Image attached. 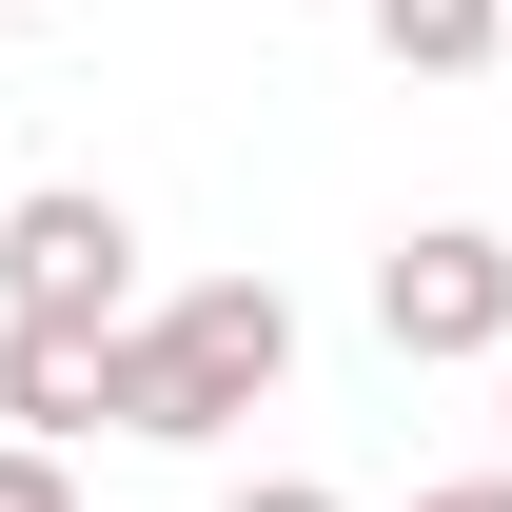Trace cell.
Wrapping results in <instances>:
<instances>
[{
    "instance_id": "obj_1",
    "label": "cell",
    "mask_w": 512,
    "mask_h": 512,
    "mask_svg": "<svg viewBox=\"0 0 512 512\" xmlns=\"http://www.w3.org/2000/svg\"><path fill=\"white\" fill-rule=\"evenodd\" d=\"M276 375H296V296L276 276H178V296H138V335L99 355V434H237V414H276Z\"/></svg>"
},
{
    "instance_id": "obj_2",
    "label": "cell",
    "mask_w": 512,
    "mask_h": 512,
    "mask_svg": "<svg viewBox=\"0 0 512 512\" xmlns=\"http://www.w3.org/2000/svg\"><path fill=\"white\" fill-rule=\"evenodd\" d=\"M0 316H20V335H138V217L99 178L0 197Z\"/></svg>"
},
{
    "instance_id": "obj_3",
    "label": "cell",
    "mask_w": 512,
    "mask_h": 512,
    "mask_svg": "<svg viewBox=\"0 0 512 512\" xmlns=\"http://www.w3.org/2000/svg\"><path fill=\"white\" fill-rule=\"evenodd\" d=\"M375 335L414 375H512V237L493 217H414L375 256Z\"/></svg>"
},
{
    "instance_id": "obj_4",
    "label": "cell",
    "mask_w": 512,
    "mask_h": 512,
    "mask_svg": "<svg viewBox=\"0 0 512 512\" xmlns=\"http://www.w3.org/2000/svg\"><path fill=\"white\" fill-rule=\"evenodd\" d=\"M99 355H119V335H20V316H0V434H20V453L99 434Z\"/></svg>"
},
{
    "instance_id": "obj_5",
    "label": "cell",
    "mask_w": 512,
    "mask_h": 512,
    "mask_svg": "<svg viewBox=\"0 0 512 512\" xmlns=\"http://www.w3.org/2000/svg\"><path fill=\"white\" fill-rule=\"evenodd\" d=\"M355 20H375L394 79H493L512 60V0H355Z\"/></svg>"
},
{
    "instance_id": "obj_6",
    "label": "cell",
    "mask_w": 512,
    "mask_h": 512,
    "mask_svg": "<svg viewBox=\"0 0 512 512\" xmlns=\"http://www.w3.org/2000/svg\"><path fill=\"white\" fill-rule=\"evenodd\" d=\"M0 512H79V473H60V453H20V434H0Z\"/></svg>"
},
{
    "instance_id": "obj_7",
    "label": "cell",
    "mask_w": 512,
    "mask_h": 512,
    "mask_svg": "<svg viewBox=\"0 0 512 512\" xmlns=\"http://www.w3.org/2000/svg\"><path fill=\"white\" fill-rule=\"evenodd\" d=\"M394 512H512V473H434V493H394Z\"/></svg>"
},
{
    "instance_id": "obj_8",
    "label": "cell",
    "mask_w": 512,
    "mask_h": 512,
    "mask_svg": "<svg viewBox=\"0 0 512 512\" xmlns=\"http://www.w3.org/2000/svg\"><path fill=\"white\" fill-rule=\"evenodd\" d=\"M217 512H335V493H316V473H256V493H217Z\"/></svg>"
},
{
    "instance_id": "obj_9",
    "label": "cell",
    "mask_w": 512,
    "mask_h": 512,
    "mask_svg": "<svg viewBox=\"0 0 512 512\" xmlns=\"http://www.w3.org/2000/svg\"><path fill=\"white\" fill-rule=\"evenodd\" d=\"M493 414H512V375H493Z\"/></svg>"
}]
</instances>
